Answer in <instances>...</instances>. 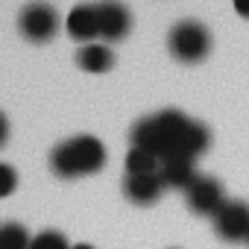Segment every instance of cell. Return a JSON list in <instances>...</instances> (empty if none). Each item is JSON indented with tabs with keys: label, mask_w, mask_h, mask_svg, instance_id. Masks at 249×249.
Instances as JSON below:
<instances>
[{
	"label": "cell",
	"mask_w": 249,
	"mask_h": 249,
	"mask_svg": "<svg viewBox=\"0 0 249 249\" xmlns=\"http://www.w3.org/2000/svg\"><path fill=\"white\" fill-rule=\"evenodd\" d=\"M185 196H188L191 211H194V214H202V217H214V214L229 202L226 194H223V185H220L217 179H211V176H199V179L185 191Z\"/></svg>",
	"instance_id": "cell-7"
},
{
	"label": "cell",
	"mask_w": 249,
	"mask_h": 249,
	"mask_svg": "<svg viewBox=\"0 0 249 249\" xmlns=\"http://www.w3.org/2000/svg\"><path fill=\"white\" fill-rule=\"evenodd\" d=\"M231 6L243 21H249V0H231Z\"/></svg>",
	"instance_id": "cell-16"
},
{
	"label": "cell",
	"mask_w": 249,
	"mask_h": 249,
	"mask_svg": "<svg viewBox=\"0 0 249 249\" xmlns=\"http://www.w3.org/2000/svg\"><path fill=\"white\" fill-rule=\"evenodd\" d=\"M159 176H161L164 188H173V191H188V188L199 179L194 161H191V159H182V156L164 159L161 167H159Z\"/></svg>",
	"instance_id": "cell-10"
},
{
	"label": "cell",
	"mask_w": 249,
	"mask_h": 249,
	"mask_svg": "<svg viewBox=\"0 0 249 249\" xmlns=\"http://www.w3.org/2000/svg\"><path fill=\"white\" fill-rule=\"evenodd\" d=\"M65 30L73 41L79 44H94V38H100V21H97V3H79L68 12Z\"/></svg>",
	"instance_id": "cell-8"
},
{
	"label": "cell",
	"mask_w": 249,
	"mask_h": 249,
	"mask_svg": "<svg viewBox=\"0 0 249 249\" xmlns=\"http://www.w3.org/2000/svg\"><path fill=\"white\" fill-rule=\"evenodd\" d=\"M33 237L21 223H0V249H30Z\"/></svg>",
	"instance_id": "cell-12"
},
{
	"label": "cell",
	"mask_w": 249,
	"mask_h": 249,
	"mask_svg": "<svg viewBox=\"0 0 249 249\" xmlns=\"http://www.w3.org/2000/svg\"><path fill=\"white\" fill-rule=\"evenodd\" d=\"M6 138H9V120H6L3 111H0V147L6 144Z\"/></svg>",
	"instance_id": "cell-17"
},
{
	"label": "cell",
	"mask_w": 249,
	"mask_h": 249,
	"mask_svg": "<svg viewBox=\"0 0 249 249\" xmlns=\"http://www.w3.org/2000/svg\"><path fill=\"white\" fill-rule=\"evenodd\" d=\"M76 65L85 73H106L114 65V53L108 50V44H82L76 50Z\"/></svg>",
	"instance_id": "cell-11"
},
{
	"label": "cell",
	"mask_w": 249,
	"mask_h": 249,
	"mask_svg": "<svg viewBox=\"0 0 249 249\" xmlns=\"http://www.w3.org/2000/svg\"><path fill=\"white\" fill-rule=\"evenodd\" d=\"M167 50L176 62L182 65H196L211 53V33L202 21L185 18L179 24H173L170 36H167Z\"/></svg>",
	"instance_id": "cell-3"
},
{
	"label": "cell",
	"mask_w": 249,
	"mask_h": 249,
	"mask_svg": "<svg viewBox=\"0 0 249 249\" xmlns=\"http://www.w3.org/2000/svg\"><path fill=\"white\" fill-rule=\"evenodd\" d=\"M159 167H161V161H159L153 153H147V150H138V147H132V150H129V156H126V176L159 173Z\"/></svg>",
	"instance_id": "cell-13"
},
{
	"label": "cell",
	"mask_w": 249,
	"mask_h": 249,
	"mask_svg": "<svg viewBox=\"0 0 249 249\" xmlns=\"http://www.w3.org/2000/svg\"><path fill=\"white\" fill-rule=\"evenodd\" d=\"M214 231H217L223 240H229V243L249 240V205L240 202V199L226 202V205L214 214Z\"/></svg>",
	"instance_id": "cell-6"
},
{
	"label": "cell",
	"mask_w": 249,
	"mask_h": 249,
	"mask_svg": "<svg viewBox=\"0 0 249 249\" xmlns=\"http://www.w3.org/2000/svg\"><path fill=\"white\" fill-rule=\"evenodd\" d=\"M123 194L135 205H153L164 194V182L159 173H141V176H126L123 179Z\"/></svg>",
	"instance_id": "cell-9"
},
{
	"label": "cell",
	"mask_w": 249,
	"mask_h": 249,
	"mask_svg": "<svg viewBox=\"0 0 249 249\" xmlns=\"http://www.w3.org/2000/svg\"><path fill=\"white\" fill-rule=\"evenodd\" d=\"M15 188H18V173H15V167H9V164L0 161V199L9 196Z\"/></svg>",
	"instance_id": "cell-15"
},
{
	"label": "cell",
	"mask_w": 249,
	"mask_h": 249,
	"mask_svg": "<svg viewBox=\"0 0 249 249\" xmlns=\"http://www.w3.org/2000/svg\"><path fill=\"white\" fill-rule=\"evenodd\" d=\"M59 27H62L59 12L50 3H44V0H33L18 15V33L33 44H47L50 38H56Z\"/></svg>",
	"instance_id": "cell-4"
},
{
	"label": "cell",
	"mask_w": 249,
	"mask_h": 249,
	"mask_svg": "<svg viewBox=\"0 0 249 249\" xmlns=\"http://www.w3.org/2000/svg\"><path fill=\"white\" fill-rule=\"evenodd\" d=\"M106 147L100 138L94 135H76V138H68L62 144L53 147L50 153V170L59 176V179H79V176H91V173H100L106 167Z\"/></svg>",
	"instance_id": "cell-2"
},
{
	"label": "cell",
	"mask_w": 249,
	"mask_h": 249,
	"mask_svg": "<svg viewBox=\"0 0 249 249\" xmlns=\"http://www.w3.org/2000/svg\"><path fill=\"white\" fill-rule=\"evenodd\" d=\"M191 123H194V117H188L185 111L164 108V111H156V114L138 120L132 126L129 138H132V147L147 150L159 161H164L170 156H182V147H185Z\"/></svg>",
	"instance_id": "cell-1"
},
{
	"label": "cell",
	"mask_w": 249,
	"mask_h": 249,
	"mask_svg": "<svg viewBox=\"0 0 249 249\" xmlns=\"http://www.w3.org/2000/svg\"><path fill=\"white\" fill-rule=\"evenodd\" d=\"M30 249H71V246H68V237L62 231H41L33 237Z\"/></svg>",
	"instance_id": "cell-14"
},
{
	"label": "cell",
	"mask_w": 249,
	"mask_h": 249,
	"mask_svg": "<svg viewBox=\"0 0 249 249\" xmlns=\"http://www.w3.org/2000/svg\"><path fill=\"white\" fill-rule=\"evenodd\" d=\"M71 249H94V246H88V243H76V246H71Z\"/></svg>",
	"instance_id": "cell-18"
},
{
	"label": "cell",
	"mask_w": 249,
	"mask_h": 249,
	"mask_svg": "<svg viewBox=\"0 0 249 249\" xmlns=\"http://www.w3.org/2000/svg\"><path fill=\"white\" fill-rule=\"evenodd\" d=\"M97 21H100V38L106 44L123 41L132 33V12L120 0H100L97 3Z\"/></svg>",
	"instance_id": "cell-5"
}]
</instances>
